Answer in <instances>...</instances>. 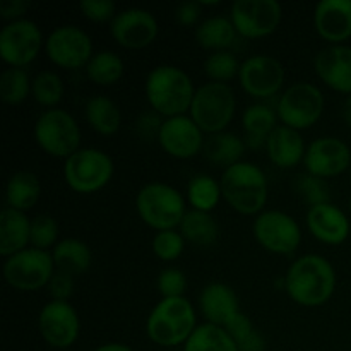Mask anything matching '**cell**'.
<instances>
[{
  "instance_id": "d4e9b609",
  "label": "cell",
  "mask_w": 351,
  "mask_h": 351,
  "mask_svg": "<svg viewBox=\"0 0 351 351\" xmlns=\"http://www.w3.org/2000/svg\"><path fill=\"white\" fill-rule=\"evenodd\" d=\"M31 239V219L26 213L5 208L0 216V256L10 257L27 249Z\"/></svg>"
},
{
  "instance_id": "ffe728a7",
  "label": "cell",
  "mask_w": 351,
  "mask_h": 351,
  "mask_svg": "<svg viewBox=\"0 0 351 351\" xmlns=\"http://www.w3.org/2000/svg\"><path fill=\"white\" fill-rule=\"evenodd\" d=\"M315 74L326 86L343 95H351V47L331 45L314 58Z\"/></svg>"
},
{
  "instance_id": "ee69618b",
  "label": "cell",
  "mask_w": 351,
  "mask_h": 351,
  "mask_svg": "<svg viewBox=\"0 0 351 351\" xmlns=\"http://www.w3.org/2000/svg\"><path fill=\"white\" fill-rule=\"evenodd\" d=\"M48 291H50L53 300L67 302L74 293V276L62 273V271H55L50 283H48Z\"/></svg>"
},
{
  "instance_id": "b9f144b4",
  "label": "cell",
  "mask_w": 351,
  "mask_h": 351,
  "mask_svg": "<svg viewBox=\"0 0 351 351\" xmlns=\"http://www.w3.org/2000/svg\"><path fill=\"white\" fill-rule=\"evenodd\" d=\"M185 288H187V278L184 271L177 267H167L158 276V291L163 298L184 297Z\"/></svg>"
},
{
  "instance_id": "8fae6325",
  "label": "cell",
  "mask_w": 351,
  "mask_h": 351,
  "mask_svg": "<svg viewBox=\"0 0 351 351\" xmlns=\"http://www.w3.org/2000/svg\"><path fill=\"white\" fill-rule=\"evenodd\" d=\"M43 33L34 21H9L0 31V58L9 67L24 69L40 55Z\"/></svg>"
},
{
  "instance_id": "c3c4849f",
  "label": "cell",
  "mask_w": 351,
  "mask_h": 351,
  "mask_svg": "<svg viewBox=\"0 0 351 351\" xmlns=\"http://www.w3.org/2000/svg\"><path fill=\"white\" fill-rule=\"evenodd\" d=\"M237 346H239V351H266V339L257 329H254L245 339L237 343Z\"/></svg>"
},
{
  "instance_id": "7bdbcfd3",
  "label": "cell",
  "mask_w": 351,
  "mask_h": 351,
  "mask_svg": "<svg viewBox=\"0 0 351 351\" xmlns=\"http://www.w3.org/2000/svg\"><path fill=\"white\" fill-rule=\"evenodd\" d=\"M79 9H81L82 16L95 23L113 21V17L117 16V7L112 0H82L79 3Z\"/></svg>"
},
{
  "instance_id": "d6a6232c",
  "label": "cell",
  "mask_w": 351,
  "mask_h": 351,
  "mask_svg": "<svg viewBox=\"0 0 351 351\" xmlns=\"http://www.w3.org/2000/svg\"><path fill=\"white\" fill-rule=\"evenodd\" d=\"M184 351H239V346L225 328L206 322L195 328Z\"/></svg>"
},
{
  "instance_id": "9c48e42d",
  "label": "cell",
  "mask_w": 351,
  "mask_h": 351,
  "mask_svg": "<svg viewBox=\"0 0 351 351\" xmlns=\"http://www.w3.org/2000/svg\"><path fill=\"white\" fill-rule=\"evenodd\" d=\"M55 271L51 254L31 247L7 257L3 263V280L14 290L36 291L48 287Z\"/></svg>"
},
{
  "instance_id": "30bf717a",
  "label": "cell",
  "mask_w": 351,
  "mask_h": 351,
  "mask_svg": "<svg viewBox=\"0 0 351 351\" xmlns=\"http://www.w3.org/2000/svg\"><path fill=\"white\" fill-rule=\"evenodd\" d=\"M324 110V96L315 84L311 82H295L278 101L276 113L283 125L295 130L311 129L321 119Z\"/></svg>"
},
{
  "instance_id": "4fadbf2b",
  "label": "cell",
  "mask_w": 351,
  "mask_h": 351,
  "mask_svg": "<svg viewBox=\"0 0 351 351\" xmlns=\"http://www.w3.org/2000/svg\"><path fill=\"white\" fill-rule=\"evenodd\" d=\"M283 9L276 0H237L232 5V19L237 33L247 40L266 38L278 29Z\"/></svg>"
},
{
  "instance_id": "f6af8a7d",
  "label": "cell",
  "mask_w": 351,
  "mask_h": 351,
  "mask_svg": "<svg viewBox=\"0 0 351 351\" xmlns=\"http://www.w3.org/2000/svg\"><path fill=\"white\" fill-rule=\"evenodd\" d=\"M201 2H195V0L180 3V5L177 7V10H175L177 23H180L182 26H192V24L197 23L199 16H201Z\"/></svg>"
},
{
  "instance_id": "60d3db41",
  "label": "cell",
  "mask_w": 351,
  "mask_h": 351,
  "mask_svg": "<svg viewBox=\"0 0 351 351\" xmlns=\"http://www.w3.org/2000/svg\"><path fill=\"white\" fill-rule=\"evenodd\" d=\"M151 247H153V252L158 259L175 261L184 252L185 239L177 230H165V232H158L154 235Z\"/></svg>"
},
{
  "instance_id": "52a82bcc",
  "label": "cell",
  "mask_w": 351,
  "mask_h": 351,
  "mask_svg": "<svg viewBox=\"0 0 351 351\" xmlns=\"http://www.w3.org/2000/svg\"><path fill=\"white\" fill-rule=\"evenodd\" d=\"M34 141L41 151L55 158H71L81 149V129L74 117L60 108L41 113L34 123Z\"/></svg>"
},
{
  "instance_id": "681fc988",
  "label": "cell",
  "mask_w": 351,
  "mask_h": 351,
  "mask_svg": "<svg viewBox=\"0 0 351 351\" xmlns=\"http://www.w3.org/2000/svg\"><path fill=\"white\" fill-rule=\"evenodd\" d=\"M95 351H134L130 346L123 345V343H106V345L98 346Z\"/></svg>"
},
{
  "instance_id": "7dc6e473",
  "label": "cell",
  "mask_w": 351,
  "mask_h": 351,
  "mask_svg": "<svg viewBox=\"0 0 351 351\" xmlns=\"http://www.w3.org/2000/svg\"><path fill=\"white\" fill-rule=\"evenodd\" d=\"M29 9V2L27 0H3L0 3V16L3 19L17 21L21 19V16H24V12Z\"/></svg>"
},
{
  "instance_id": "ba28073f",
  "label": "cell",
  "mask_w": 351,
  "mask_h": 351,
  "mask_svg": "<svg viewBox=\"0 0 351 351\" xmlns=\"http://www.w3.org/2000/svg\"><path fill=\"white\" fill-rule=\"evenodd\" d=\"M113 160L95 147H82L65 160L64 178L79 194L98 192L112 180Z\"/></svg>"
},
{
  "instance_id": "44dd1931",
  "label": "cell",
  "mask_w": 351,
  "mask_h": 351,
  "mask_svg": "<svg viewBox=\"0 0 351 351\" xmlns=\"http://www.w3.org/2000/svg\"><path fill=\"white\" fill-rule=\"evenodd\" d=\"M314 26L319 36L332 45L351 38V0H321L314 9Z\"/></svg>"
},
{
  "instance_id": "816d5d0a",
  "label": "cell",
  "mask_w": 351,
  "mask_h": 351,
  "mask_svg": "<svg viewBox=\"0 0 351 351\" xmlns=\"http://www.w3.org/2000/svg\"><path fill=\"white\" fill-rule=\"evenodd\" d=\"M350 213H351V197H350Z\"/></svg>"
},
{
  "instance_id": "83f0119b",
  "label": "cell",
  "mask_w": 351,
  "mask_h": 351,
  "mask_svg": "<svg viewBox=\"0 0 351 351\" xmlns=\"http://www.w3.org/2000/svg\"><path fill=\"white\" fill-rule=\"evenodd\" d=\"M55 269L67 273L71 276H79L84 274L91 266V250L82 240L77 239H65L58 242L51 250Z\"/></svg>"
},
{
  "instance_id": "7c38bea8",
  "label": "cell",
  "mask_w": 351,
  "mask_h": 351,
  "mask_svg": "<svg viewBox=\"0 0 351 351\" xmlns=\"http://www.w3.org/2000/svg\"><path fill=\"white\" fill-rule=\"evenodd\" d=\"M257 243L267 252L290 256L300 247L302 230L290 215L283 211H263L252 225Z\"/></svg>"
},
{
  "instance_id": "e0dca14e",
  "label": "cell",
  "mask_w": 351,
  "mask_h": 351,
  "mask_svg": "<svg viewBox=\"0 0 351 351\" xmlns=\"http://www.w3.org/2000/svg\"><path fill=\"white\" fill-rule=\"evenodd\" d=\"M197 123L187 115L165 119L158 129V143L163 151L178 160H189L204 147V136Z\"/></svg>"
},
{
  "instance_id": "7a4b0ae2",
  "label": "cell",
  "mask_w": 351,
  "mask_h": 351,
  "mask_svg": "<svg viewBox=\"0 0 351 351\" xmlns=\"http://www.w3.org/2000/svg\"><path fill=\"white\" fill-rule=\"evenodd\" d=\"M195 88L189 74L175 65H158L146 77V98L167 119L191 112Z\"/></svg>"
},
{
  "instance_id": "f1b7e54d",
  "label": "cell",
  "mask_w": 351,
  "mask_h": 351,
  "mask_svg": "<svg viewBox=\"0 0 351 351\" xmlns=\"http://www.w3.org/2000/svg\"><path fill=\"white\" fill-rule=\"evenodd\" d=\"M41 197L40 178L31 171H17L7 182L5 201L7 208L16 211H29Z\"/></svg>"
},
{
  "instance_id": "9a60e30c",
  "label": "cell",
  "mask_w": 351,
  "mask_h": 351,
  "mask_svg": "<svg viewBox=\"0 0 351 351\" xmlns=\"http://www.w3.org/2000/svg\"><path fill=\"white\" fill-rule=\"evenodd\" d=\"M38 329L40 335L51 348H71L79 338L81 321L69 302L51 300L41 308L38 315Z\"/></svg>"
},
{
  "instance_id": "8992f818",
  "label": "cell",
  "mask_w": 351,
  "mask_h": 351,
  "mask_svg": "<svg viewBox=\"0 0 351 351\" xmlns=\"http://www.w3.org/2000/svg\"><path fill=\"white\" fill-rule=\"evenodd\" d=\"M235 93L225 82H206L195 89L191 119L206 134L225 132L235 117Z\"/></svg>"
},
{
  "instance_id": "277c9868",
  "label": "cell",
  "mask_w": 351,
  "mask_h": 351,
  "mask_svg": "<svg viewBox=\"0 0 351 351\" xmlns=\"http://www.w3.org/2000/svg\"><path fill=\"white\" fill-rule=\"evenodd\" d=\"M195 328V311L187 298H161L147 317L146 335L156 345L171 348L185 345Z\"/></svg>"
},
{
  "instance_id": "8d00e7d4",
  "label": "cell",
  "mask_w": 351,
  "mask_h": 351,
  "mask_svg": "<svg viewBox=\"0 0 351 351\" xmlns=\"http://www.w3.org/2000/svg\"><path fill=\"white\" fill-rule=\"evenodd\" d=\"M31 93H33V98L36 99V103L53 108L55 105L60 103L62 96H64V82H62L60 75L55 74V72L43 71L33 79Z\"/></svg>"
},
{
  "instance_id": "d6986e66",
  "label": "cell",
  "mask_w": 351,
  "mask_h": 351,
  "mask_svg": "<svg viewBox=\"0 0 351 351\" xmlns=\"http://www.w3.org/2000/svg\"><path fill=\"white\" fill-rule=\"evenodd\" d=\"M304 165L307 173L322 180L338 177L351 167V149L338 137H319L307 147Z\"/></svg>"
},
{
  "instance_id": "3957f363",
  "label": "cell",
  "mask_w": 351,
  "mask_h": 351,
  "mask_svg": "<svg viewBox=\"0 0 351 351\" xmlns=\"http://www.w3.org/2000/svg\"><path fill=\"white\" fill-rule=\"evenodd\" d=\"M223 199L240 215H261L267 202V178L257 165L240 161L223 170Z\"/></svg>"
},
{
  "instance_id": "f35d334b",
  "label": "cell",
  "mask_w": 351,
  "mask_h": 351,
  "mask_svg": "<svg viewBox=\"0 0 351 351\" xmlns=\"http://www.w3.org/2000/svg\"><path fill=\"white\" fill-rule=\"evenodd\" d=\"M58 223L53 216L40 215L31 219V239L29 243L34 249L48 250L57 245Z\"/></svg>"
},
{
  "instance_id": "1f68e13d",
  "label": "cell",
  "mask_w": 351,
  "mask_h": 351,
  "mask_svg": "<svg viewBox=\"0 0 351 351\" xmlns=\"http://www.w3.org/2000/svg\"><path fill=\"white\" fill-rule=\"evenodd\" d=\"M180 233L187 242L197 247H211L219 237V226L211 213L189 211L180 223Z\"/></svg>"
},
{
  "instance_id": "f5cc1de1",
  "label": "cell",
  "mask_w": 351,
  "mask_h": 351,
  "mask_svg": "<svg viewBox=\"0 0 351 351\" xmlns=\"http://www.w3.org/2000/svg\"><path fill=\"white\" fill-rule=\"evenodd\" d=\"M350 177H351V171H350Z\"/></svg>"
},
{
  "instance_id": "5b68a950",
  "label": "cell",
  "mask_w": 351,
  "mask_h": 351,
  "mask_svg": "<svg viewBox=\"0 0 351 351\" xmlns=\"http://www.w3.org/2000/svg\"><path fill=\"white\" fill-rule=\"evenodd\" d=\"M136 208L141 219L156 232L175 230L187 215L180 192L161 182L144 185L137 192Z\"/></svg>"
},
{
  "instance_id": "2e32d148",
  "label": "cell",
  "mask_w": 351,
  "mask_h": 351,
  "mask_svg": "<svg viewBox=\"0 0 351 351\" xmlns=\"http://www.w3.org/2000/svg\"><path fill=\"white\" fill-rule=\"evenodd\" d=\"M239 81L243 91L252 98H269L283 88L285 67L271 55H254L242 62Z\"/></svg>"
},
{
  "instance_id": "5bb4252c",
  "label": "cell",
  "mask_w": 351,
  "mask_h": 351,
  "mask_svg": "<svg viewBox=\"0 0 351 351\" xmlns=\"http://www.w3.org/2000/svg\"><path fill=\"white\" fill-rule=\"evenodd\" d=\"M45 51L48 58L62 69L86 67L95 55L88 33L72 24L55 27L45 41Z\"/></svg>"
},
{
  "instance_id": "6da1fadb",
  "label": "cell",
  "mask_w": 351,
  "mask_h": 351,
  "mask_svg": "<svg viewBox=\"0 0 351 351\" xmlns=\"http://www.w3.org/2000/svg\"><path fill=\"white\" fill-rule=\"evenodd\" d=\"M285 290L291 300L302 307H321L335 295V267L319 254H305L288 267Z\"/></svg>"
},
{
  "instance_id": "f546056e",
  "label": "cell",
  "mask_w": 351,
  "mask_h": 351,
  "mask_svg": "<svg viewBox=\"0 0 351 351\" xmlns=\"http://www.w3.org/2000/svg\"><path fill=\"white\" fill-rule=\"evenodd\" d=\"M86 120L95 132L101 136H113L119 132L122 123V113L119 105L108 96H93L86 103Z\"/></svg>"
},
{
  "instance_id": "484cf974",
  "label": "cell",
  "mask_w": 351,
  "mask_h": 351,
  "mask_svg": "<svg viewBox=\"0 0 351 351\" xmlns=\"http://www.w3.org/2000/svg\"><path fill=\"white\" fill-rule=\"evenodd\" d=\"M245 144L237 134L232 132H218L211 134L204 141V153L206 160L215 167H221L223 170L233 167V165L242 161L243 153H245Z\"/></svg>"
},
{
  "instance_id": "74e56055",
  "label": "cell",
  "mask_w": 351,
  "mask_h": 351,
  "mask_svg": "<svg viewBox=\"0 0 351 351\" xmlns=\"http://www.w3.org/2000/svg\"><path fill=\"white\" fill-rule=\"evenodd\" d=\"M242 64L228 50L213 51L204 62V72L211 82H228L240 74Z\"/></svg>"
},
{
  "instance_id": "4316f807",
  "label": "cell",
  "mask_w": 351,
  "mask_h": 351,
  "mask_svg": "<svg viewBox=\"0 0 351 351\" xmlns=\"http://www.w3.org/2000/svg\"><path fill=\"white\" fill-rule=\"evenodd\" d=\"M276 120L278 113L264 103H256L245 108L242 115V125L247 134V146L252 149L266 146L267 137L278 127Z\"/></svg>"
},
{
  "instance_id": "ab89813d",
  "label": "cell",
  "mask_w": 351,
  "mask_h": 351,
  "mask_svg": "<svg viewBox=\"0 0 351 351\" xmlns=\"http://www.w3.org/2000/svg\"><path fill=\"white\" fill-rule=\"evenodd\" d=\"M295 191L298 192L300 197L308 206H319V204H328L331 201V191H329L328 184L322 178L314 177V175H300L295 180Z\"/></svg>"
},
{
  "instance_id": "bcb514c9",
  "label": "cell",
  "mask_w": 351,
  "mask_h": 351,
  "mask_svg": "<svg viewBox=\"0 0 351 351\" xmlns=\"http://www.w3.org/2000/svg\"><path fill=\"white\" fill-rule=\"evenodd\" d=\"M225 329L228 331V335L235 339V343H240L242 339H245L247 336H249L256 328H254L252 321H250L245 314H242V312H240V314L237 315V317L233 319V321L230 322Z\"/></svg>"
},
{
  "instance_id": "4dcf8cb0",
  "label": "cell",
  "mask_w": 351,
  "mask_h": 351,
  "mask_svg": "<svg viewBox=\"0 0 351 351\" xmlns=\"http://www.w3.org/2000/svg\"><path fill=\"white\" fill-rule=\"evenodd\" d=\"M237 29L232 19L225 16L208 17L204 23L199 24L195 29V40L206 50L223 51L235 43Z\"/></svg>"
},
{
  "instance_id": "ac0fdd59",
  "label": "cell",
  "mask_w": 351,
  "mask_h": 351,
  "mask_svg": "<svg viewBox=\"0 0 351 351\" xmlns=\"http://www.w3.org/2000/svg\"><path fill=\"white\" fill-rule=\"evenodd\" d=\"M110 33L120 47L139 50L149 47L156 40L158 21L149 10L130 7L117 12L110 23Z\"/></svg>"
},
{
  "instance_id": "f907efd6",
  "label": "cell",
  "mask_w": 351,
  "mask_h": 351,
  "mask_svg": "<svg viewBox=\"0 0 351 351\" xmlns=\"http://www.w3.org/2000/svg\"><path fill=\"white\" fill-rule=\"evenodd\" d=\"M341 115H343V120L346 122V125L351 127V95L346 96L345 103H343Z\"/></svg>"
},
{
  "instance_id": "d590c367",
  "label": "cell",
  "mask_w": 351,
  "mask_h": 351,
  "mask_svg": "<svg viewBox=\"0 0 351 351\" xmlns=\"http://www.w3.org/2000/svg\"><path fill=\"white\" fill-rule=\"evenodd\" d=\"M33 81L26 69L9 67L0 75V98L7 105H19L27 98Z\"/></svg>"
},
{
  "instance_id": "e575fe53",
  "label": "cell",
  "mask_w": 351,
  "mask_h": 351,
  "mask_svg": "<svg viewBox=\"0 0 351 351\" xmlns=\"http://www.w3.org/2000/svg\"><path fill=\"white\" fill-rule=\"evenodd\" d=\"M223 197L221 185L209 175H195L187 185V199L192 209L202 213H211Z\"/></svg>"
},
{
  "instance_id": "cb8c5ba5",
  "label": "cell",
  "mask_w": 351,
  "mask_h": 351,
  "mask_svg": "<svg viewBox=\"0 0 351 351\" xmlns=\"http://www.w3.org/2000/svg\"><path fill=\"white\" fill-rule=\"evenodd\" d=\"M266 151L271 163L276 165L278 168H293L304 160L307 147L298 130L287 125H278L267 137Z\"/></svg>"
},
{
  "instance_id": "836d02e7",
  "label": "cell",
  "mask_w": 351,
  "mask_h": 351,
  "mask_svg": "<svg viewBox=\"0 0 351 351\" xmlns=\"http://www.w3.org/2000/svg\"><path fill=\"white\" fill-rule=\"evenodd\" d=\"M125 65L120 55L103 50L91 57L86 65V75L91 82L99 86H112L123 77Z\"/></svg>"
},
{
  "instance_id": "7402d4cb",
  "label": "cell",
  "mask_w": 351,
  "mask_h": 351,
  "mask_svg": "<svg viewBox=\"0 0 351 351\" xmlns=\"http://www.w3.org/2000/svg\"><path fill=\"white\" fill-rule=\"evenodd\" d=\"M307 228L319 242L339 245L350 237V219L338 206L319 204L307 211Z\"/></svg>"
},
{
  "instance_id": "603a6c76",
  "label": "cell",
  "mask_w": 351,
  "mask_h": 351,
  "mask_svg": "<svg viewBox=\"0 0 351 351\" xmlns=\"http://www.w3.org/2000/svg\"><path fill=\"white\" fill-rule=\"evenodd\" d=\"M199 307L209 324L226 328L240 314L237 293L225 283H209L202 288Z\"/></svg>"
}]
</instances>
